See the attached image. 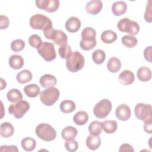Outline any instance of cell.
I'll return each mask as SVG.
<instances>
[{
	"instance_id": "23",
	"label": "cell",
	"mask_w": 152,
	"mask_h": 152,
	"mask_svg": "<svg viewBox=\"0 0 152 152\" xmlns=\"http://www.w3.org/2000/svg\"><path fill=\"white\" fill-rule=\"evenodd\" d=\"M101 144V139L99 136L90 135L86 139V145L91 150H96Z\"/></svg>"
},
{
	"instance_id": "33",
	"label": "cell",
	"mask_w": 152,
	"mask_h": 152,
	"mask_svg": "<svg viewBox=\"0 0 152 152\" xmlns=\"http://www.w3.org/2000/svg\"><path fill=\"white\" fill-rule=\"evenodd\" d=\"M102 122L97 121L91 122L88 126V131L93 135L99 136L102 133Z\"/></svg>"
},
{
	"instance_id": "42",
	"label": "cell",
	"mask_w": 152,
	"mask_h": 152,
	"mask_svg": "<svg viewBox=\"0 0 152 152\" xmlns=\"http://www.w3.org/2000/svg\"><path fill=\"white\" fill-rule=\"evenodd\" d=\"M1 18V22H0V29L1 30H4L6 29L10 24V20L8 18L4 15H0Z\"/></svg>"
},
{
	"instance_id": "7",
	"label": "cell",
	"mask_w": 152,
	"mask_h": 152,
	"mask_svg": "<svg viewBox=\"0 0 152 152\" xmlns=\"http://www.w3.org/2000/svg\"><path fill=\"white\" fill-rule=\"evenodd\" d=\"M112 107V103L109 100L107 99H102L95 104L93 109L94 115L99 119L105 118L110 112Z\"/></svg>"
},
{
	"instance_id": "19",
	"label": "cell",
	"mask_w": 152,
	"mask_h": 152,
	"mask_svg": "<svg viewBox=\"0 0 152 152\" xmlns=\"http://www.w3.org/2000/svg\"><path fill=\"white\" fill-rule=\"evenodd\" d=\"M14 133V128L12 125L8 122H3L0 125V134L4 138H9Z\"/></svg>"
},
{
	"instance_id": "16",
	"label": "cell",
	"mask_w": 152,
	"mask_h": 152,
	"mask_svg": "<svg viewBox=\"0 0 152 152\" xmlns=\"http://www.w3.org/2000/svg\"><path fill=\"white\" fill-rule=\"evenodd\" d=\"M127 10V4L125 1H119L115 2L112 6V13L115 16H120L124 14Z\"/></svg>"
},
{
	"instance_id": "32",
	"label": "cell",
	"mask_w": 152,
	"mask_h": 152,
	"mask_svg": "<svg viewBox=\"0 0 152 152\" xmlns=\"http://www.w3.org/2000/svg\"><path fill=\"white\" fill-rule=\"evenodd\" d=\"M21 145L24 150L31 151L36 148V141L31 137H26L21 140Z\"/></svg>"
},
{
	"instance_id": "26",
	"label": "cell",
	"mask_w": 152,
	"mask_h": 152,
	"mask_svg": "<svg viewBox=\"0 0 152 152\" xmlns=\"http://www.w3.org/2000/svg\"><path fill=\"white\" fill-rule=\"evenodd\" d=\"M96 30L90 27L84 28L81 32V38L83 40L86 42H91L96 40Z\"/></svg>"
},
{
	"instance_id": "2",
	"label": "cell",
	"mask_w": 152,
	"mask_h": 152,
	"mask_svg": "<svg viewBox=\"0 0 152 152\" xmlns=\"http://www.w3.org/2000/svg\"><path fill=\"white\" fill-rule=\"evenodd\" d=\"M36 135L40 139L45 141H51L55 140L56 132L49 124L42 123L39 124L35 129Z\"/></svg>"
},
{
	"instance_id": "4",
	"label": "cell",
	"mask_w": 152,
	"mask_h": 152,
	"mask_svg": "<svg viewBox=\"0 0 152 152\" xmlns=\"http://www.w3.org/2000/svg\"><path fill=\"white\" fill-rule=\"evenodd\" d=\"M60 93L59 90L54 87L46 88L43 90L40 94L41 102L48 106H52L58 100Z\"/></svg>"
},
{
	"instance_id": "20",
	"label": "cell",
	"mask_w": 152,
	"mask_h": 152,
	"mask_svg": "<svg viewBox=\"0 0 152 152\" xmlns=\"http://www.w3.org/2000/svg\"><path fill=\"white\" fill-rule=\"evenodd\" d=\"M77 134V129L75 127L72 126H66L61 131L62 138L66 141L74 139Z\"/></svg>"
},
{
	"instance_id": "28",
	"label": "cell",
	"mask_w": 152,
	"mask_h": 152,
	"mask_svg": "<svg viewBox=\"0 0 152 152\" xmlns=\"http://www.w3.org/2000/svg\"><path fill=\"white\" fill-rule=\"evenodd\" d=\"M32 77L33 75L31 72L28 69H25L17 74L16 79L20 84H26L30 81L32 79Z\"/></svg>"
},
{
	"instance_id": "3",
	"label": "cell",
	"mask_w": 152,
	"mask_h": 152,
	"mask_svg": "<svg viewBox=\"0 0 152 152\" xmlns=\"http://www.w3.org/2000/svg\"><path fill=\"white\" fill-rule=\"evenodd\" d=\"M117 27L119 31L128 33L129 36H135L140 31V26L135 21L131 20L128 18L121 19L117 24Z\"/></svg>"
},
{
	"instance_id": "9",
	"label": "cell",
	"mask_w": 152,
	"mask_h": 152,
	"mask_svg": "<svg viewBox=\"0 0 152 152\" xmlns=\"http://www.w3.org/2000/svg\"><path fill=\"white\" fill-rule=\"evenodd\" d=\"M135 115L137 119L145 121L151 118V106L150 104L140 103L136 104L134 109Z\"/></svg>"
},
{
	"instance_id": "38",
	"label": "cell",
	"mask_w": 152,
	"mask_h": 152,
	"mask_svg": "<svg viewBox=\"0 0 152 152\" xmlns=\"http://www.w3.org/2000/svg\"><path fill=\"white\" fill-rule=\"evenodd\" d=\"M72 52L71 48L68 44L61 46L58 49V53L60 57L62 59H66Z\"/></svg>"
},
{
	"instance_id": "43",
	"label": "cell",
	"mask_w": 152,
	"mask_h": 152,
	"mask_svg": "<svg viewBox=\"0 0 152 152\" xmlns=\"http://www.w3.org/2000/svg\"><path fill=\"white\" fill-rule=\"evenodd\" d=\"M151 52H152L151 46H149L145 48V49L144 50V59L149 62H151Z\"/></svg>"
},
{
	"instance_id": "10",
	"label": "cell",
	"mask_w": 152,
	"mask_h": 152,
	"mask_svg": "<svg viewBox=\"0 0 152 152\" xmlns=\"http://www.w3.org/2000/svg\"><path fill=\"white\" fill-rule=\"evenodd\" d=\"M36 7L48 12H54L58 10L59 7V0H36Z\"/></svg>"
},
{
	"instance_id": "1",
	"label": "cell",
	"mask_w": 152,
	"mask_h": 152,
	"mask_svg": "<svg viewBox=\"0 0 152 152\" xmlns=\"http://www.w3.org/2000/svg\"><path fill=\"white\" fill-rule=\"evenodd\" d=\"M85 63L83 55L78 51L72 52L66 58V66L71 72H76L81 70Z\"/></svg>"
},
{
	"instance_id": "44",
	"label": "cell",
	"mask_w": 152,
	"mask_h": 152,
	"mask_svg": "<svg viewBox=\"0 0 152 152\" xmlns=\"http://www.w3.org/2000/svg\"><path fill=\"white\" fill-rule=\"evenodd\" d=\"M152 118L148 119L144 122V130L148 134H151L152 133Z\"/></svg>"
},
{
	"instance_id": "40",
	"label": "cell",
	"mask_w": 152,
	"mask_h": 152,
	"mask_svg": "<svg viewBox=\"0 0 152 152\" xmlns=\"http://www.w3.org/2000/svg\"><path fill=\"white\" fill-rule=\"evenodd\" d=\"M96 40L91 42H86L81 40L80 42V46L84 50H90L93 49L96 46Z\"/></svg>"
},
{
	"instance_id": "24",
	"label": "cell",
	"mask_w": 152,
	"mask_h": 152,
	"mask_svg": "<svg viewBox=\"0 0 152 152\" xmlns=\"http://www.w3.org/2000/svg\"><path fill=\"white\" fill-rule=\"evenodd\" d=\"M121 68V61L116 57H111L107 61V68L109 71L112 73L118 72Z\"/></svg>"
},
{
	"instance_id": "29",
	"label": "cell",
	"mask_w": 152,
	"mask_h": 152,
	"mask_svg": "<svg viewBox=\"0 0 152 152\" xmlns=\"http://www.w3.org/2000/svg\"><path fill=\"white\" fill-rule=\"evenodd\" d=\"M102 129L107 134L114 133L118 128L117 122L115 120H106L102 122Z\"/></svg>"
},
{
	"instance_id": "17",
	"label": "cell",
	"mask_w": 152,
	"mask_h": 152,
	"mask_svg": "<svg viewBox=\"0 0 152 152\" xmlns=\"http://www.w3.org/2000/svg\"><path fill=\"white\" fill-rule=\"evenodd\" d=\"M8 64L11 68L14 69H19L21 68L24 64V59L21 55H12L9 58Z\"/></svg>"
},
{
	"instance_id": "37",
	"label": "cell",
	"mask_w": 152,
	"mask_h": 152,
	"mask_svg": "<svg viewBox=\"0 0 152 152\" xmlns=\"http://www.w3.org/2000/svg\"><path fill=\"white\" fill-rule=\"evenodd\" d=\"M11 49L15 52L22 50L25 47V42L21 39H15L11 43Z\"/></svg>"
},
{
	"instance_id": "34",
	"label": "cell",
	"mask_w": 152,
	"mask_h": 152,
	"mask_svg": "<svg viewBox=\"0 0 152 152\" xmlns=\"http://www.w3.org/2000/svg\"><path fill=\"white\" fill-rule=\"evenodd\" d=\"M121 42L126 48H132L137 45L138 40L135 36L124 35L121 38Z\"/></svg>"
},
{
	"instance_id": "46",
	"label": "cell",
	"mask_w": 152,
	"mask_h": 152,
	"mask_svg": "<svg viewBox=\"0 0 152 152\" xmlns=\"http://www.w3.org/2000/svg\"><path fill=\"white\" fill-rule=\"evenodd\" d=\"M119 151L120 152H134V150L132 145L129 144H122L119 149Z\"/></svg>"
},
{
	"instance_id": "13",
	"label": "cell",
	"mask_w": 152,
	"mask_h": 152,
	"mask_svg": "<svg viewBox=\"0 0 152 152\" xmlns=\"http://www.w3.org/2000/svg\"><path fill=\"white\" fill-rule=\"evenodd\" d=\"M102 7L103 3L100 0H92L87 3L86 10L90 14L97 15L100 12Z\"/></svg>"
},
{
	"instance_id": "8",
	"label": "cell",
	"mask_w": 152,
	"mask_h": 152,
	"mask_svg": "<svg viewBox=\"0 0 152 152\" xmlns=\"http://www.w3.org/2000/svg\"><path fill=\"white\" fill-rule=\"evenodd\" d=\"M37 51L42 58L48 62L54 60L56 56L54 44L51 42H43Z\"/></svg>"
},
{
	"instance_id": "15",
	"label": "cell",
	"mask_w": 152,
	"mask_h": 152,
	"mask_svg": "<svg viewBox=\"0 0 152 152\" xmlns=\"http://www.w3.org/2000/svg\"><path fill=\"white\" fill-rule=\"evenodd\" d=\"M118 80L119 83L123 85H129L134 82L135 76L131 71L124 70L119 75Z\"/></svg>"
},
{
	"instance_id": "47",
	"label": "cell",
	"mask_w": 152,
	"mask_h": 152,
	"mask_svg": "<svg viewBox=\"0 0 152 152\" xmlns=\"http://www.w3.org/2000/svg\"><path fill=\"white\" fill-rule=\"evenodd\" d=\"M1 90H2V89L5 88L6 87V86H7V83L4 80L3 78H1Z\"/></svg>"
},
{
	"instance_id": "30",
	"label": "cell",
	"mask_w": 152,
	"mask_h": 152,
	"mask_svg": "<svg viewBox=\"0 0 152 152\" xmlns=\"http://www.w3.org/2000/svg\"><path fill=\"white\" fill-rule=\"evenodd\" d=\"M75 107V103L71 100H65L60 103L59 106L61 111L64 113H69L74 112Z\"/></svg>"
},
{
	"instance_id": "18",
	"label": "cell",
	"mask_w": 152,
	"mask_h": 152,
	"mask_svg": "<svg viewBox=\"0 0 152 152\" xmlns=\"http://www.w3.org/2000/svg\"><path fill=\"white\" fill-rule=\"evenodd\" d=\"M138 79L142 82H147L151 78V71L150 68L147 66L140 67L137 72Z\"/></svg>"
},
{
	"instance_id": "41",
	"label": "cell",
	"mask_w": 152,
	"mask_h": 152,
	"mask_svg": "<svg viewBox=\"0 0 152 152\" xmlns=\"http://www.w3.org/2000/svg\"><path fill=\"white\" fill-rule=\"evenodd\" d=\"M144 20L148 22L151 23L152 21L151 17V1L149 0L147 4L145 11L144 13Z\"/></svg>"
},
{
	"instance_id": "25",
	"label": "cell",
	"mask_w": 152,
	"mask_h": 152,
	"mask_svg": "<svg viewBox=\"0 0 152 152\" xmlns=\"http://www.w3.org/2000/svg\"><path fill=\"white\" fill-rule=\"evenodd\" d=\"M117 37V34L115 31L111 30H107L102 32L100 39L103 43L110 44L116 40Z\"/></svg>"
},
{
	"instance_id": "31",
	"label": "cell",
	"mask_w": 152,
	"mask_h": 152,
	"mask_svg": "<svg viewBox=\"0 0 152 152\" xmlns=\"http://www.w3.org/2000/svg\"><path fill=\"white\" fill-rule=\"evenodd\" d=\"M7 98L11 103H16L23 99L21 93L17 88H12L7 93Z\"/></svg>"
},
{
	"instance_id": "14",
	"label": "cell",
	"mask_w": 152,
	"mask_h": 152,
	"mask_svg": "<svg viewBox=\"0 0 152 152\" xmlns=\"http://www.w3.org/2000/svg\"><path fill=\"white\" fill-rule=\"evenodd\" d=\"M57 83L56 78L49 74L43 75L39 79V83L43 88H48L53 87Z\"/></svg>"
},
{
	"instance_id": "39",
	"label": "cell",
	"mask_w": 152,
	"mask_h": 152,
	"mask_svg": "<svg viewBox=\"0 0 152 152\" xmlns=\"http://www.w3.org/2000/svg\"><path fill=\"white\" fill-rule=\"evenodd\" d=\"M65 149L69 152H74L78 150V144L77 141L73 140H66L65 142Z\"/></svg>"
},
{
	"instance_id": "27",
	"label": "cell",
	"mask_w": 152,
	"mask_h": 152,
	"mask_svg": "<svg viewBox=\"0 0 152 152\" xmlns=\"http://www.w3.org/2000/svg\"><path fill=\"white\" fill-rule=\"evenodd\" d=\"M88 120V113L83 110L77 112L73 116V121L77 125L81 126L86 124Z\"/></svg>"
},
{
	"instance_id": "22",
	"label": "cell",
	"mask_w": 152,
	"mask_h": 152,
	"mask_svg": "<svg viewBox=\"0 0 152 152\" xmlns=\"http://www.w3.org/2000/svg\"><path fill=\"white\" fill-rule=\"evenodd\" d=\"M23 91L25 94L30 98L37 97L40 93V87L36 84H30L24 87Z\"/></svg>"
},
{
	"instance_id": "36",
	"label": "cell",
	"mask_w": 152,
	"mask_h": 152,
	"mask_svg": "<svg viewBox=\"0 0 152 152\" xmlns=\"http://www.w3.org/2000/svg\"><path fill=\"white\" fill-rule=\"evenodd\" d=\"M28 41V43L31 47L37 49L40 48L43 43L41 37L39 35L35 34L31 35L29 37Z\"/></svg>"
},
{
	"instance_id": "5",
	"label": "cell",
	"mask_w": 152,
	"mask_h": 152,
	"mask_svg": "<svg viewBox=\"0 0 152 152\" xmlns=\"http://www.w3.org/2000/svg\"><path fill=\"white\" fill-rule=\"evenodd\" d=\"M29 24L32 28L43 31L52 26L51 20L48 17L42 14H35L33 15L30 18Z\"/></svg>"
},
{
	"instance_id": "6",
	"label": "cell",
	"mask_w": 152,
	"mask_h": 152,
	"mask_svg": "<svg viewBox=\"0 0 152 152\" xmlns=\"http://www.w3.org/2000/svg\"><path fill=\"white\" fill-rule=\"evenodd\" d=\"M30 104L28 102L21 100L8 107V112L17 119L21 118L30 109Z\"/></svg>"
},
{
	"instance_id": "11",
	"label": "cell",
	"mask_w": 152,
	"mask_h": 152,
	"mask_svg": "<svg viewBox=\"0 0 152 152\" xmlns=\"http://www.w3.org/2000/svg\"><path fill=\"white\" fill-rule=\"evenodd\" d=\"M115 115L116 118L120 121H128L131 115L130 107L126 104H121L116 107Z\"/></svg>"
},
{
	"instance_id": "12",
	"label": "cell",
	"mask_w": 152,
	"mask_h": 152,
	"mask_svg": "<svg viewBox=\"0 0 152 152\" xmlns=\"http://www.w3.org/2000/svg\"><path fill=\"white\" fill-rule=\"evenodd\" d=\"M81 24L80 19L77 17H69L65 24V29L70 33H75L78 31L80 27Z\"/></svg>"
},
{
	"instance_id": "21",
	"label": "cell",
	"mask_w": 152,
	"mask_h": 152,
	"mask_svg": "<svg viewBox=\"0 0 152 152\" xmlns=\"http://www.w3.org/2000/svg\"><path fill=\"white\" fill-rule=\"evenodd\" d=\"M52 40L56 45L61 46L67 44L68 37L63 31L60 30H55Z\"/></svg>"
},
{
	"instance_id": "35",
	"label": "cell",
	"mask_w": 152,
	"mask_h": 152,
	"mask_svg": "<svg viewBox=\"0 0 152 152\" xmlns=\"http://www.w3.org/2000/svg\"><path fill=\"white\" fill-rule=\"evenodd\" d=\"M106 59L105 52L102 49H96L92 53V59L97 65L102 64Z\"/></svg>"
},
{
	"instance_id": "45",
	"label": "cell",
	"mask_w": 152,
	"mask_h": 152,
	"mask_svg": "<svg viewBox=\"0 0 152 152\" xmlns=\"http://www.w3.org/2000/svg\"><path fill=\"white\" fill-rule=\"evenodd\" d=\"M0 151L1 152L3 151H18V148L16 145H1L0 148Z\"/></svg>"
}]
</instances>
